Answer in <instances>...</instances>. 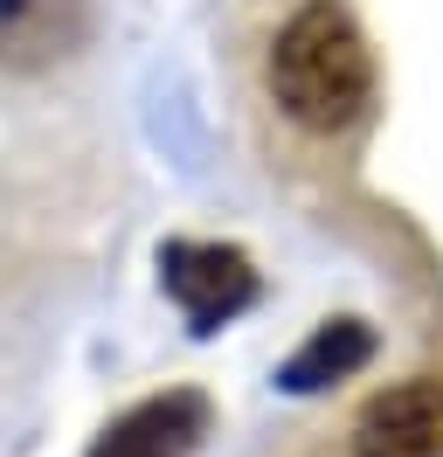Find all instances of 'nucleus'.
<instances>
[{
	"mask_svg": "<svg viewBox=\"0 0 443 457\" xmlns=\"http://www.w3.org/2000/svg\"><path fill=\"white\" fill-rule=\"evenodd\" d=\"M367 346H374L367 326H360V319H339V326H326V333L284 368V388H326V381H339V374H354L360 361H367Z\"/></svg>",
	"mask_w": 443,
	"mask_h": 457,
	"instance_id": "nucleus-6",
	"label": "nucleus"
},
{
	"mask_svg": "<svg viewBox=\"0 0 443 457\" xmlns=\"http://www.w3.org/2000/svg\"><path fill=\"white\" fill-rule=\"evenodd\" d=\"M83 29L77 0H0V49L14 62H42L55 49H70Z\"/></svg>",
	"mask_w": 443,
	"mask_h": 457,
	"instance_id": "nucleus-5",
	"label": "nucleus"
},
{
	"mask_svg": "<svg viewBox=\"0 0 443 457\" xmlns=\"http://www.w3.org/2000/svg\"><path fill=\"white\" fill-rule=\"evenodd\" d=\"M271 90H277V104H284V118H298L305 132H347V125L367 112L374 62H367L360 29L332 0H312V7H298V14L277 29Z\"/></svg>",
	"mask_w": 443,
	"mask_h": 457,
	"instance_id": "nucleus-1",
	"label": "nucleus"
},
{
	"mask_svg": "<svg viewBox=\"0 0 443 457\" xmlns=\"http://www.w3.org/2000/svg\"><path fill=\"white\" fill-rule=\"evenodd\" d=\"M160 285L188 312L194 333H215L256 298V270L229 243H166L160 250Z\"/></svg>",
	"mask_w": 443,
	"mask_h": 457,
	"instance_id": "nucleus-2",
	"label": "nucleus"
},
{
	"mask_svg": "<svg viewBox=\"0 0 443 457\" xmlns=\"http://www.w3.org/2000/svg\"><path fill=\"white\" fill-rule=\"evenodd\" d=\"M354 457H443V381H402L360 409Z\"/></svg>",
	"mask_w": 443,
	"mask_h": 457,
	"instance_id": "nucleus-3",
	"label": "nucleus"
},
{
	"mask_svg": "<svg viewBox=\"0 0 443 457\" xmlns=\"http://www.w3.org/2000/svg\"><path fill=\"white\" fill-rule=\"evenodd\" d=\"M194 429H201V402L194 395H166V402L132 409L125 423H111L104 444H97V457H188Z\"/></svg>",
	"mask_w": 443,
	"mask_h": 457,
	"instance_id": "nucleus-4",
	"label": "nucleus"
}]
</instances>
